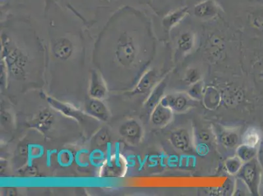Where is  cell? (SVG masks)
Returning <instances> with one entry per match:
<instances>
[{
    "instance_id": "cell-1",
    "label": "cell",
    "mask_w": 263,
    "mask_h": 196,
    "mask_svg": "<svg viewBox=\"0 0 263 196\" xmlns=\"http://www.w3.org/2000/svg\"><path fill=\"white\" fill-rule=\"evenodd\" d=\"M147 21H145L143 25L141 24L139 27H128V30H124L123 32L118 33L119 36L117 39L116 51V58L121 65L124 67L130 66L135 62L139 51V42H138L137 37L145 31L149 29V23L142 29V25Z\"/></svg>"
},
{
    "instance_id": "cell-2",
    "label": "cell",
    "mask_w": 263,
    "mask_h": 196,
    "mask_svg": "<svg viewBox=\"0 0 263 196\" xmlns=\"http://www.w3.org/2000/svg\"><path fill=\"white\" fill-rule=\"evenodd\" d=\"M3 44L7 67L10 73L16 79L25 77L26 68L28 64L27 57L17 48H12L10 44L4 39Z\"/></svg>"
},
{
    "instance_id": "cell-3",
    "label": "cell",
    "mask_w": 263,
    "mask_h": 196,
    "mask_svg": "<svg viewBox=\"0 0 263 196\" xmlns=\"http://www.w3.org/2000/svg\"><path fill=\"white\" fill-rule=\"evenodd\" d=\"M240 178L246 187L253 195H259L260 171L257 160L255 159L243 164L238 172Z\"/></svg>"
},
{
    "instance_id": "cell-4",
    "label": "cell",
    "mask_w": 263,
    "mask_h": 196,
    "mask_svg": "<svg viewBox=\"0 0 263 196\" xmlns=\"http://www.w3.org/2000/svg\"><path fill=\"white\" fill-rule=\"evenodd\" d=\"M193 14L200 19L216 17L220 11V7L215 0H203L194 6Z\"/></svg>"
},
{
    "instance_id": "cell-5",
    "label": "cell",
    "mask_w": 263,
    "mask_h": 196,
    "mask_svg": "<svg viewBox=\"0 0 263 196\" xmlns=\"http://www.w3.org/2000/svg\"><path fill=\"white\" fill-rule=\"evenodd\" d=\"M190 100L186 95L181 94H173L165 95L161 100V104L169 107L173 111L181 112L187 109Z\"/></svg>"
},
{
    "instance_id": "cell-6",
    "label": "cell",
    "mask_w": 263,
    "mask_h": 196,
    "mask_svg": "<svg viewBox=\"0 0 263 196\" xmlns=\"http://www.w3.org/2000/svg\"><path fill=\"white\" fill-rule=\"evenodd\" d=\"M119 133L128 142L137 143L142 137V129L137 121L131 120L122 124Z\"/></svg>"
},
{
    "instance_id": "cell-7",
    "label": "cell",
    "mask_w": 263,
    "mask_h": 196,
    "mask_svg": "<svg viewBox=\"0 0 263 196\" xmlns=\"http://www.w3.org/2000/svg\"><path fill=\"white\" fill-rule=\"evenodd\" d=\"M73 46L68 38L62 37L54 41L52 45V53L57 58L66 61L72 54Z\"/></svg>"
},
{
    "instance_id": "cell-8",
    "label": "cell",
    "mask_w": 263,
    "mask_h": 196,
    "mask_svg": "<svg viewBox=\"0 0 263 196\" xmlns=\"http://www.w3.org/2000/svg\"><path fill=\"white\" fill-rule=\"evenodd\" d=\"M189 10L188 6H183L167 14L162 20V25L164 29L168 32L173 29L187 16Z\"/></svg>"
},
{
    "instance_id": "cell-9",
    "label": "cell",
    "mask_w": 263,
    "mask_h": 196,
    "mask_svg": "<svg viewBox=\"0 0 263 196\" xmlns=\"http://www.w3.org/2000/svg\"><path fill=\"white\" fill-rule=\"evenodd\" d=\"M172 116H173V111L159 102L154 107L151 120L155 126L162 127L166 126L171 121Z\"/></svg>"
},
{
    "instance_id": "cell-10",
    "label": "cell",
    "mask_w": 263,
    "mask_h": 196,
    "mask_svg": "<svg viewBox=\"0 0 263 196\" xmlns=\"http://www.w3.org/2000/svg\"><path fill=\"white\" fill-rule=\"evenodd\" d=\"M170 140L172 145L181 151L186 152L191 149V140L190 133L185 129H179L174 131L170 138Z\"/></svg>"
},
{
    "instance_id": "cell-11",
    "label": "cell",
    "mask_w": 263,
    "mask_h": 196,
    "mask_svg": "<svg viewBox=\"0 0 263 196\" xmlns=\"http://www.w3.org/2000/svg\"><path fill=\"white\" fill-rule=\"evenodd\" d=\"M87 111L91 115L102 121L108 120L109 114L106 105L101 100L95 99L90 100L87 106Z\"/></svg>"
},
{
    "instance_id": "cell-12",
    "label": "cell",
    "mask_w": 263,
    "mask_h": 196,
    "mask_svg": "<svg viewBox=\"0 0 263 196\" xmlns=\"http://www.w3.org/2000/svg\"><path fill=\"white\" fill-rule=\"evenodd\" d=\"M196 42L195 33L191 31L181 33L177 40V48L181 53L186 54L191 51L195 46Z\"/></svg>"
},
{
    "instance_id": "cell-13",
    "label": "cell",
    "mask_w": 263,
    "mask_h": 196,
    "mask_svg": "<svg viewBox=\"0 0 263 196\" xmlns=\"http://www.w3.org/2000/svg\"><path fill=\"white\" fill-rule=\"evenodd\" d=\"M106 88L97 73H92L90 94L95 99L101 100L106 95Z\"/></svg>"
},
{
    "instance_id": "cell-14",
    "label": "cell",
    "mask_w": 263,
    "mask_h": 196,
    "mask_svg": "<svg viewBox=\"0 0 263 196\" xmlns=\"http://www.w3.org/2000/svg\"><path fill=\"white\" fill-rule=\"evenodd\" d=\"M54 117L52 114L48 110L40 112L33 121V126L38 130L42 131H46L53 123Z\"/></svg>"
},
{
    "instance_id": "cell-15",
    "label": "cell",
    "mask_w": 263,
    "mask_h": 196,
    "mask_svg": "<svg viewBox=\"0 0 263 196\" xmlns=\"http://www.w3.org/2000/svg\"><path fill=\"white\" fill-rule=\"evenodd\" d=\"M47 102L51 104V106L54 108L59 109L62 113L66 114L67 116L73 117V118L77 119V120H82L83 114L78 110L74 109L72 107L64 104L63 103L57 101V100L51 97L47 98Z\"/></svg>"
},
{
    "instance_id": "cell-16",
    "label": "cell",
    "mask_w": 263,
    "mask_h": 196,
    "mask_svg": "<svg viewBox=\"0 0 263 196\" xmlns=\"http://www.w3.org/2000/svg\"><path fill=\"white\" fill-rule=\"evenodd\" d=\"M156 73L154 70H149L143 75L138 83L135 92L138 94L146 92L150 88H152L155 82H156Z\"/></svg>"
},
{
    "instance_id": "cell-17",
    "label": "cell",
    "mask_w": 263,
    "mask_h": 196,
    "mask_svg": "<svg viewBox=\"0 0 263 196\" xmlns=\"http://www.w3.org/2000/svg\"><path fill=\"white\" fill-rule=\"evenodd\" d=\"M226 48V42L221 35L214 34L211 35L208 41L207 50L209 53L214 56H218Z\"/></svg>"
},
{
    "instance_id": "cell-18",
    "label": "cell",
    "mask_w": 263,
    "mask_h": 196,
    "mask_svg": "<svg viewBox=\"0 0 263 196\" xmlns=\"http://www.w3.org/2000/svg\"><path fill=\"white\" fill-rule=\"evenodd\" d=\"M260 140H261V134L260 131L255 128H249L241 139L243 144L255 148L259 145Z\"/></svg>"
},
{
    "instance_id": "cell-19",
    "label": "cell",
    "mask_w": 263,
    "mask_h": 196,
    "mask_svg": "<svg viewBox=\"0 0 263 196\" xmlns=\"http://www.w3.org/2000/svg\"><path fill=\"white\" fill-rule=\"evenodd\" d=\"M257 152V148L250 147V146L245 144L239 146L236 149L237 157L241 160L243 163H246V162L254 159Z\"/></svg>"
},
{
    "instance_id": "cell-20",
    "label": "cell",
    "mask_w": 263,
    "mask_h": 196,
    "mask_svg": "<svg viewBox=\"0 0 263 196\" xmlns=\"http://www.w3.org/2000/svg\"><path fill=\"white\" fill-rule=\"evenodd\" d=\"M220 141L224 147L234 148L237 145L239 142V137L237 133L234 131H226L221 133L220 136Z\"/></svg>"
},
{
    "instance_id": "cell-21",
    "label": "cell",
    "mask_w": 263,
    "mask_h": 196,
    "mask_svg": "<svg viewBox=\"0 0 263 196\" xmlns=\"http://www.w3.org/2000/svg\"><path fill=\"white\" fill-rule=\"evenodd\" d=\"M220 100V95L216 90L210 88L206 91L204 95L205 106L210 109L214 108L218 106Z\"/></svg>"
},
{
    "instance_id": "cell-22",
    "label": "cell",
    "mask_w": 263,
    "mask_h": 196,
    "mask_svg": "<svg viewBox=\"0 0 263 196\" xmlns=\"http://www.w3.org/2000/svg\"><path fill=\"white\" fill-rule=\"evenodd\" d=\"M242 166L243 162L238 157L231 158L227 160L226 163L227 172L232 174L238 173Z\"/></svg>"
},
{
    "instance_id": "cell-23",
    "label": "cell",
    "mask_w": 263,
    "mask_h": 196,
    "mask_svg": "<svg viewBox=\"0 0 263 196\" xmlns=\"http://www.w3.org/2000/svg\"><path fill=\"white\" fill-rule=\"evenodd\" d=\"M164 85H161L158 86L155 88L152 95H150L149 99H148L146 106L148 107H155L159 104V101L161 102L162 100L161 95L164 92Z\"/></svg>"
},
{
    "instance_id": "cell-24",
    "label": "cell",
    "mask_w": 263,
    "mask_h": 196,
    "mask_svg": "<svg viewBox=\"0 0 263 196\" xmlns=\"http://www.w3.org/2000/svg\"><path fill=\"white\" fill-rule=\"evenodd\" d=\"M110 135L106 130H101L97 133L94 139L95 145L98 147H104L109 142Z\"/></svg>"
},
{
    "instance_id": "cell-25",
    "label": "cell",
    "mask_w": 263,
    "mask_h": 196,
    "mask_svg": "<svg viewBox=\"0 0 263 196\" xmlns=\"http://www.w3.org/2000/svg\"><path fill=\"white\" fill-rule=\"evenodd\" d=\"M190 94L191 96L194 98H198L201 96V94H202V86L201 83H195V85L191 88Z\"/></svg>"
},
{
    "instance_id": "cell-26",
    "label": "cell",
    "mask_w": 263,
    "mask_h": 196,
    "mask_svg": "<svg viewBox=\"0 0 263 196\" xmlns=\"http://www.w3.org/2000/svg\"><path fill=\"white\" fill-rule=\"evenodd\" d=\"M199 78L200 74L197 69H191L186 73V80L190 83H197Z\"/></svg>"
},
{
    "instance_id": "cell-27",
    "label": "cell",
    "mask_w": 263,
    "mask_h": 196,
    "mask_svg": "<svg viewBox=\"0 0 263 196\" xmlns=\"http://www.w3.org/2000/svg\"><path fill=\"white\" fill-rule=\"evenodd\" d=\"M197 137L199 142L202 143L210 142V140H211V136L205 131H200L197 135Z\"/></svg>"
},
{
    "instance_id": "cell-28",
    "label": "cell",
    "mask_w": 263,
    "mask_h": 196,
    "mask_svg": "<svg viewBox=\"0 0 263 196\" xmlns=\"http://www.w3.org/2000/svg\"><path fill=\"white\" fill-rule=\"evenodd\" d=\"M26 173L28 176H35L37 173V170L34 167H30L26 171Z\"/></svg>"
},
{
    "instance_id": "cell-29",
    "label": "cell",
    "mask_w": 263,
    "mask_h": 196,
    "mask_svg": "<svg viewBox=\"0 0 263 196\" xmlns=\"http://www.w3.org/2000/svg\"><path fill=\"white\" fill-rule=\"evenodd\" d=\"M19 151H20L21 155H23V156H25V155L27 154L28 153L27 147H26V146L23 145L20 148Z\"/></svg>"
},
{
    "instance_id": "cell-30",
    "label": "cell",
    "mask_w": 263,
    "mask_h": 196,
    "mask_svg": "<svg viewBox=\"0 0 263 196\" xmlns=\"http://www.w3.org/2000/svg\"><path fill=\"white\" fill-rule=\"evenodd\" d=\"M7 194L8 195H15L16 194V190L14 188H9L7 190Z\"/></svg>"
},
{
    "instance_id": "cell-31",
    "label": "cell",
    "mask_w": 263,
    "mask_h": 196,
    "mask_svg": "<svg viewBox=\"0 0 263 196\" xmlns=\"http://www.w3.org/2000/svg\"><path fill=\"white\" fill-rule=\"evenodd\" d=\"M97 1L101 2V3L110 4L113 2V0H97Z\"/></svg>"
},
{
    "instance_id": "cell-32",
    "label": "cell",
    "mask_w": 263,
    "mask_h": 196,
    "mask_svg": "<svg viewBox=\"0 0 263 196\" xmlns=\"http://www.w3.org/2000/svg\"><path fill=\"white\" fill-rule=\"evenodd\" d=\"M259 1L263 4V0H259Z\"/></svg>"
}]
</instances>
